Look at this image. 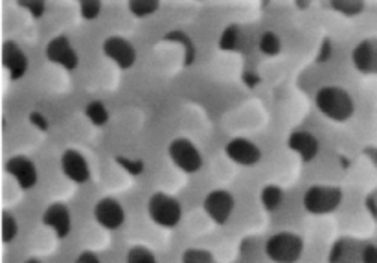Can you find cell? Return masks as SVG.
I'll use <instances>...</instances> for the list:
<instances>
[{
    "instance_id": "1",
    "label": "cell",
    "mask_w": 377,
    "mask_h": 263,
    "mask_svg": "<svg viewBox=\"0 0 377 263\" xmlns=\"http://www.w3.org/2000/svg\"><path fill=\"white\" fill-rule=\"evenodd\" d=\"M315 103L319 111L333 122H346L355 111L352 96L344 88L335 87V85L320 88L315 97Z\"/></svg>"
},
{
    "instance_id": "2",
    "label": "cell",
    "mask_w": 377,
    "mask_h": 263,
    "mask_svg": "<svg viewBox=\"0 0 377 263\" xmlns=\"http://www.w3.org/2000/svg\"><path fill=\"white\" fill-rule=\"evenodd\" d=\"M304 252V241L293 232H278L265 243V254L276 263H295Z\"/></svg>"
},
{
    "instance_id": "3",
    "label": "cell",
    "mask_w": 377,
    "mask_h": 263,
    "mask_svg": "<svg viewBox=\"0 0 377 263\" xmlns=\"http://www.w3.org/2000/svg\"><path fill=\"white\" fill-rule=\"evenodd\" d=\"M147 214H150L151 221L159 224V227L173 229V227L179 224L180 217H183V208H180V203L175 197L159 191V194L151 195L150 203H147Z\"/></svg>"
},
{
    "instance_id": "4",
    "label": "cell",
    "mask_w": 377,
    "mask_h": 263,
    "mask_svg": "<svg viewBox=\"0 0 377 263\" xmlns=\"http://www.w3.org/2000/svg\"><path fill=\"white\" fill-rule=\"evenodd\" d=\"M343 201V191L335 186L315 184L304 194V206L315 215H324L338 208Z\"/></svg>"
},
{
    "instance_id": "5",
    "label": "cell",
    "mask_w": 377,
    "mask_h": 263,
    "mask_svg": "<svg viewBox=\"0 0 377 263\" xmlns=\"http://www.w3.org/2000/svg\"><path fill=\"white\" fill-rule=\"evenodd\" d=\"M168 153L175 166L186 171V173H195L203 166V155H201V151H199L194 142L188 140V138H175V140H171Z\"/></svg>"
},
{
    "instance_id": "6",
    "label": "cell",
    "mask_w": 377,
    "mask_h": 263,
    "mask_svg": "<svg viewBox=\"0 0 377 263\" xmlns=\"http://www.w3.org/2000/svg\"><path fill=\"white\" fill-rule=\"evenodd\" d=\"M236 208L234 195L227 190H213L204 199V212L210 215V220L218 224H225Z\"/></svg>"
},
{
    "instance_id": "7",
    "label": "cell",
    "mask_w": 377,
    "mask_h": 263,
    "mask_svg": "<svg viewBox=\"0 0 377 263\" xmlns=\"http://www.w3.org/2000/svg\"><path fill=\"white\" fill-rule=\"evenodd\" d=\"M103 54L124 70L131 69L136 61L135 46L127 39H124V37H118V35H112V37L105 39V43H103Z\"/></svg>"
},
{
    "instance_id": "8",
    "label": "cell",
    "mask_w": 377,
    "mask_h": 263,
    "mask_svg": "<svg viewBox=\"0 0 377 263\" xmlns=\"http://www.w3.org/2000/svg\"><path fill=\"white\" fill-rule=\"evenodd\" d=\"M94 217L103 229L117 230L126 221V212H124L120 201L112 199V197H103L94 206Z\"/></svg>"
},
{
    "instance_id": "9",
    "label": "cell",
    "mask_w": 377,
    "mask_h": 263,
    "mask_svg": "<svg viewBox=\"0 0 377 263\" xmlns=\"http://www.w3.org/2000/svg\"><path fill=\"white\" fill-rule=\"evenodd\" d=\"M225 153L239 166H256L261 159L260 147L247 138H232L225 147Z\"/></svg>"
},
{
    "instance_id": "10",
    "label": "cell",
    "mask_w": 377,
    "mask_h": 263,
    "mask_svg": "<svg viewBox=\"0 0 377 263\" xmlns=\"http://www.w3.org/2000/svg\"><path fill=\"white\" fill-rule=\"evenodd\" d=\"M46 58L53 65H59V67H63L67 70L76 69L79 61L76 50H74V46L65 35H58V37H53L50 41L48 46H46Z\"/></svg>"
},
{
    "instance_id": "11",
    "label": "cell",
    "mask_w": 377,
    "mask_h": 263,
    "mask_svg": "<svg viewBox=\"0 0 377 263\" xmlns=\"http://www.w3.org/2000/svg\"><path fill=\"white\" fill-rule=\"evenodd\" d=\"M6 171H8V173L19 182L20 188H25V190L34 188L35 182H37V168H35V164L28 156H11L8 164H6Z\"/></svg>"
},
{
    "instance_id": "12",
    "label": "cell",
    "mask_w": 377,
    "mask_h": 263,
    "mask_svg": "<svg viewBox=\"0 0 377 263\" xmlns=\"http://www.w3.org/2000/svg\"><path fill=\"white\" fill-rule=\"evenodd\" d=\"M61 170L65 175L74 182L83 184L91 179V168H88L87 159L76 149H67L61 156Z\"/></svg>"
},
{
    "instance_id": "13",
    "label": "cell",
    "mask_w": 377,
    "mask_h": 263,
    "mask_svg": "<svg viewBox=\"0 0 377 263\" xmlns=\"http://www.w3.org/2000/svg\"><path fill=\"white\" fill-rule=\"evenodd\" d=\"M2 63H4V67L8 69V72H10V76L13 79L22 78L26 70H28V58H26L25 52L20 50L19 44L11 43V41L4 43V48H2Z\"/></svg>"
},
{
    "instance_id": "14",
    "label": "cell",
    "mask_w": 377,
    "mask_h": 263,
    "mask_svg": "<svg viewBox=\"0 0 377 263\" xmlns=\"http://www.w3.org/2000/svg\"><path fill=\"white\" fill-rule=\"evenodd\" d=\"M352 61L361 72H377V41H361L353 50Z\"/></svg>"
},
{
    "instance_id": "15",
    "label": "cell",
    "mask_w": 377,
    "mask_h": 263,
    "mask_svg": "<svg viewBox=\"0 0 377 263\" xmlns=\"http://www.w3.org/2000/svg\"><path fill=\"white\" fill-rule=\"evenodd\" d=\"M43 223L48 224L50 229H53V232L59 236V238H65V236L70 232V227H72V220H70V212L65 205H50L46 208L43 215Z\"/></svg>"
},
{
    "instance_id": "16",
    "label": "cell",
    "mask_w": 377,
    "mask_h": 263,
    "mask_svg": "<svg viewBox=\"0 0 377 263\" xmlns=\"http://www.w3.org/2000/svg\"><path fill=\"white\" fill-rule=\"evenodd\" d=\"M289 147L291 151H295L302 161L310 162L319 153V140L311 133L296 131L289 137Z\"/></svg>"
},
{
    "instance_id": "17",
    "label": "cell",
    "mask_w": 377,
    "mask_h": 263,
    "mask_svg": "<svg viewBox=\"0 0 377 263\" xmlns=\"http://www.w3.org/2000/svg\"><path fill=\"white\" fill-rule=\"evenodd\" d=\"M159 2L157 0H133L129 2V11L135 17L142 19V17H150L159 10Z\"/></svg>"
},
{
    "instance_id": "18",
    "label": "cell",
    "mask_w": 377,
    "mask_h": 263,
    "mask_svg": "<svg viewBox=\"0 0 377 263\" xmlns=\"http://www.w3.org/2000/svg\"><path fill=\"white\" fill-rule=\"evenodd\" d=\"M282 199H284V191L278 186H265L261 191V203L267 210L278 208L282 205Z\"/></svg>"
},
{
    "instance_id": "19",
    "label": "cell",
    "mask_w": 377,
    "mask_h": 263,
    "mask_svg": "<svg viewBox=\"0 0 377 263\" xmlns=\"http://www.w3.org/2000/svg\"><path fill=\"white\" fill-rule=\"evenodd\" d=\"M87 116L94 126H103L109 120V112L102 102H91L87 105Z\"/></svg>"
},
{
    "instance_id": "20",
    "label": "cell",
    "mask_w": 377,
    "mask_h": 263,
    "mask_svg": "<svg viewBox=\"0 0 377 263\" xmlns=\"http://www.w3.org/2000/svg\"><path fill=\"white\" fill-rule=\"evenodd\" d=\"M260 50L267 55H276L282 50L280 37H278L276 34H272V32L263 34L260 39Z\"/></svg>"
},
{
    "instance_id": "21",
    "label": "cell",
    "mask_w": 377,
    "mask_h": 263,
    "mask_svg": "<svg viewBox=\"0 0 377 263\" xmlns=\"http://www.w3.org/2000/svg\"><path fill=\"white\" fill-rule=\"evenodd\" d=\"M331 8L338 13L346 15V17H353L363 11L364 4L359 0H338V2H331Z\"/></svg>"
},
{
    "instance_id": "22",
    "label": "cell",
    "mask_w": 377,
    "mask_h": 263,
    "mask_svg": "<svg viewBox=\"0 0 377 263\" xmlns=\"http://www.w3.org/2000/svg\"><path fill=\"white\" fill-rule=\"evenodd\" d=\"M127 263H159L155 254L145 247H133L127 252Z\"/></svg>"
},
{
    "instance_id": "23",
    "label": "cell",
    "mask_w": 377,
    "mask_h": 263,
    "mask_svg": "<svg viewBox=\"0 0 377 263\" xmlns=\"http://www.w3.org/2000/svg\"><path fill=\"white\" fill-rule=\"evenodd\" d=\"M17 232H19V224H17L13 215L6 212L4 220H2V238H4L6 243H10L11 239L17 238Z\"/></svg>"
},
{
    "instance_id": "24",
    "label": "cell",
    "mask_w": 377,
    "mask_h": 263,
    "mask_svg": "<svg viewBox=\"0 0 377 263\" xmlns=\"http://www.w3.org/2000/svg\"><path fill=\"white\" fill-rule=\"evenodd\" d=\"M79 10H81V15L85 19H96L100 11H102V2L98 0H83L79 4Z\"/></svg>"
},
{
    "instance_id": "25",
    "label": "cell",
    "mask_w": 377,
    "mask_h": 263,
    "mask_svg": "<svg viewBox=\"0 0 377 263\" xmlns=\"http://www.w3.org/2000/svg\"><path fill=\"white\" fill-rule=\"evenodd\" d=\"M236 43H237V28L236 26H230V28H227V32L223 34L221 41H219V44H221V48H236Z\"/></svg>"
},
{
    "instance_id": "26",
    "label": "cell",
    "mask_w": 377,
    "mask_h": 263,
    "mask_svg": "<svg viewBox=\"0 0 377 263\" xmlns=\"http://www.w3.org/2000/svg\"><path fill=\"white\" fill-rule=\"evenodd\" d=\"M20 6H22V8H28L34 17H41V15L44 13V10H46V4L39 2V0H34V2H20Z\"/></svg>"
},
{
    "instance_id": "27",
    "label": "cell",
    "mask_w": 377,
    "mask_h": 263,
    "mask_svg": "<svg viewBox=\"0 0 377 263\" xmlns=\"http://www.w3.org/2000/svg\"><path fill=\"white\" fill-rule=\"evenodd\" d=\"M361 258H363V263H377V247L376 245H368V247H364L363 254H361Z\"/></svg>"
},
{
    "instance_id": "28",
    "label": "cell",
    "mask_w": 377,
    "mask_h": 263,
    "mask_svg": "<svg viewBox=\"0 0 377 263\" xmlns=\"http://www.w3.org/2000/svg\"><path fill=\"white\" fill-rule=\"evenodd\" d=\"M25 263H43V262H39V259H28V262Z\"/></svg>"
}]
</instances>
